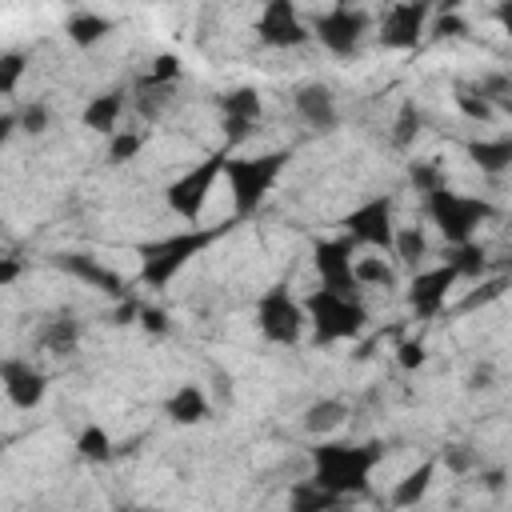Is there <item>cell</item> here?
Returning a JSON list of instances; mask_svg holds the SVG:
<instances>
[{
  "label": "cell",
  "instance_id": "1",
  "mask_svg": "<svg viewBox=\"0 0 512 512\" xmlns=\"http://www.w3.org/2000/svg\"><path fill=\"white\" fill-rule=\"evenodd\" d=\"M308 460H312V472L308 476L324 492L348 500V496H356V492L368 488L372 472L384 460V444L380 440H360V444L356 440H316L308 448Z\"/></svg>",
  "mask_w": 512,
  "mask_h": 512
},
{
  "label": "cell",
  "instance_id": "2",
  "mask_svg": "<svg viewBox=\"0 0 512 512\" xmlns=\"http://www.w3.org/2000/svg\"><path fill=\"white\" fill-rule=\"evenodd\" d=\"M232 224H216V228H204V224H192V228H180V232H168V236H156L148 244L136 248L140 256V284L144 288H168L200 252H208Z\"/></svg>",
  "mask_w": 512,
  "mask_h": 512
},
{
  "label": "cell",
  "instance_id": "3",
  "mask_svg": "<svg viewBox=\"0 0 512 512\" xmlns=\"http://www.w3.org/2000/svg\"><path fill=\"white\" fill-rule=\"evenodd\" d=\"M292 164V152L288 148H272V152H256V156H228V196H232V212L236 220L252 216L268 192L280 184L284 168Z\"/></svg>",
  "mask_w": 512,
  "mask_h": 512
},
{
  "label": "cell",
  "instance_id": "4",
  "mask_svg": "<svg viewBox=\"0 0 512 512\" xmlns=\"http://www.w3.org/2000/svg\"><path fill=\"white\" fill-rule=\"evenodd\" d=\"M424 208H428V220L436 224V232L444 236L448 248H460V244H472L480 224L496 216L492 200L484 196H468V192H456V188H436L424 196Z\"/></svg>",
  "mask_w": 512,
  "mask_h": 512
},
{
  "label": "cell",
  "instance_id": "5",
  "mask_svg": "<svg viewBox=\"0 0 512 512\" xmlns=\"http://www.w3.org/2000/svg\"><path fill=\"white\" fill-rule=\"evenodd\" d=\"M304 312H308V328L316 344H340V340H356L368 324V308L360 296H340L328 288H312L304 296Z\"/></svg>",
  "mask_w": 512,
  "mask_h": 512
},
{
  "label": "cell",
  "instance_id": "6",
  "mask_svg": "<svg viewBox=\"0 0 512 512\" xmlns=\"http://www.w3.org/2000/svg\"><path fill=\"white\" fill-rule=\"evenodd\" d=\"M224 172H228V148H216V152H208L204 160H196L192 168H184V172L164 188L168 212L180 216V220L192 228V224L204 216V208H208V200H212V192H216V184H220Z\"/></svg>",
  "mask_w": 512,
  "mask_h": 512
},
{
  "label": "cell",
  "instance_id": "7",
  "mask_svg": "<svg viewBox=\"0 0 512 512\" xmlns=\"http://www.w3.org/2000/svg\"><path fill=\"white\" fill-rule=\"evenodd\" d=\"M256 328L268 344H280V348H292L300 344L304 328H308V312H304V300L292 296L288 284H272L256 296Z\"/></svg>",
  "mask_w": 512,
  "mask_h": 512
},
{
  "label": "cell",
  "instance_id": "8",
  "mask_svg": "<svg viewBox=\"0 0 512 512\" xmlns=\"http://www.w3.org/2000/svg\"><path fill=\"white\" fill-rule=\"evenodd\" d=\"M340 228H344V236H348L352 244H360V248L392 252V240H396V228H400V224H396V204H392V196L380 192V196L360 200L352 212L340 216Z\"/></svg>",
  "mask_w": 512,
  "mask_h": 512
},
{
  "label": "cell",
  "instance_id": "9",
  "mask_svg": "<svg viewBox=\"0 0 512 512\" xmlns=\"http://www.w3.org/2000/svg\"><path fill=\"white\" fill-rule=\"evenodd\" d=\"M368 32H372V16L352 4H332L312 20V40H320L332 56H356Z\"/></svg>",
  "mask_w": 512,
  "mask_h": 512
},
{
  "label": "cell",
  "instance_id": "10",
  "mask_svg": "<svg viewBox=\"0 0 512 512\" xmlns=\"http://www.w3.org/2000/svg\"><path fill=\"white\" fill-rule=\"evenodd\" d=\"M432 28V8L424 0H400L388 4L376 20V44L392 48V52H408L424 40V32Z\"/></svg>",
  "mask_w": 512,
  "mask_h": 512
},
{
  "label": "cell",
  "instance_id": "11",
  "mask_svg": "<svg viewBox=\"0 0 512 512\" xmlns=\"http://www.w3.org/2000/svg\"><path fill=\"white\" fill-rule=\"evenodd\" d=\"M352 240L348 236H328L312 244V268L320 276V288L340 292V296H360L356 284V256H352Z\"/></svg>",
  "mask_w": 512,
  "mask_h": 512
},
{
  "label": "cell",
  "instance_id": "12",
  "mask_svg": "<svg viewBox=\"0 0 512 512\" xmlns=\"http://www.w3.org/2000/svg\"><path fill=\"white\" fill-rule=\"evenodd\" d=\"M256 40L264 48L288 52V48H300L312 40V24H304V16L292 0H268L256 16Z\"/></svg>",
  "mask_w": 512,
  "mask_h": 512
},
{
  "label": "cell",
  "instance_id": "13",
  "mask_svg": "<svg viewBox=\"0 0 512 512\" xmlns=\"http://www.w3.org/2000/svg\"><path fill=\"white\" fill-rule=\"evenodd\" d=\"M216 108H220V128H224V148L232 144H244L252 132H256V120L264 112V100L252 84H236L228 92L216 96Z\"/></svg>",
  "mask_w": 512,
  "mask_h": 512
},
{
  "label": "cell",
  "instance_id": "14",
  "mask_svg": "<svg viewBox=\"0 0 512 512\" xmlns=\"http://www.w3.org/2000/svg\"><path fill=\"white\" fill-rule=\"evenodd\" d=\"M456 268L444 260V264H436V268H420V272H412V280H408V292H404V300H408V308H412V316L416 320H432L444 304H448V292L456 288Z\"/></svg>",
  "mask_w": 512,
  "mask_h": 512
},
{
  "label": "cell",
  "instance_id": "15",
  "mask_svg": "<svg viewBox=\"0 0 512 512\" xmlns=\"http://www.w3.org/2000/svg\"><path fill=\"white\" fill-rule=\"evenodd\" d=\"M0 384H4V396L12 400V408H40L44 396H48V372L36 368L32 360L24 356H4L0 360Z\"/></svg>",
  "mask_w": 512,
  "mask_h": 512
},
{
  "label": "cell",
  "instance_id": "16",
  "mask_svg": "<svg viewBox=\"0 0 512 512\" xmlns=\"http://www.w3.org/2000/svg\"><path fill=\"white\" fill-rule=\"evenodd\" d=\"M52 264H56L64 276H72V280H80V284H88V288H96V292H104V296H112V300H124V296H128L120 272H112L108 264H100V260L88 256V252H60Z\"/></svg>",
  "mask_w": 512,
  "mask_h": 512
},
{
  "label": "cell",
  "instance_id": "17",
  "mask_svg": "<svg viewBox=\"0 0 512 512\" xmlns=\"http://www.w3.org/2000/svg\"><path fill=\"white\" fill-rule=\"evenodd\" d=\"M292 108H296V116H300L312 132H332V128L340 124L336 96H332V88H328V84H320V80L300 84V88L292 92Z\"/></svg>",
  "mask_w": 512,
  "mask_h": 512
},
{
  "label": "cell",
  "instance_id": "18",
  "mask_svg": "<svg viewBox=\"0 0 512 512\" xmlns=\"http://www.w3.org/2000/svg\"><path fill=\"white\" fill-rule=\"evenodd\" d=\"M124 108H128V92H124V88H108V92H100V96H92V100L84 104L80 124H84V128H92V132L116 136V132H120L116 124H120Z\"/></svg>",
  "mask_w": 512,
  "mask_h": 512
},
{
  "label": "cell",
  "instance_id": "19",
  "mask_svg": "<svg viewBox=\"0 0 512 512\" xmlns=\"http://www.w3.org/2000/svg\"><path fill=\"white\" fill-rule=\"evenodd\" d=\"M164 416L172 420V424H204L208 416H212V400H208V392L200 388V384H180V388H172L168 392V400H164Z\"/></svg>",
  "mask_w": 512,
  "mask_h": 512
},
{
  "label": "cell",
  "instance_id": "20",
  "mask_svg": "<svg viewBox=\"0 0 512 512\" xmlns=\"http://www.w3.org/2000/svg\"><path fill=\"white\" fill-rule=\"evenodd\" d=\"M436 472H440V460H420L416 468H408L396 484H392V508H400V512H408V508H416L424 496H428V488H432V480H436Z\"/></svg>",
  "mask_w": 512,
  "mask_h": 512
},
{
  "label": "cell",
  "instance_id": "21",
  "mask_svg": "<svg viewBox=\"0 0 512 512\" xmlns=\"http://www.w3.org/2000/svg\"><path fill=\"white\" fill-rule=\"evenodd\" d=\"M468 160L484 172V176H500L512 168V132L504 136H480L468 144Z\"/></svg>",
  "mask_w": 512,
  "mask_h": 512
},
{
  "label": "cell",
  "instance_id": "22",
  "mask_svg": "<svg viewBox=\"0 0 512 512\" xmlns=\"http://www.w3.org/2000/svg\"><path fill=\"white\" fill-rule=\"evenodd\" d=\"M344 420H348V404L340 396H320L304 408V432H312L320 440H328Z\"/></svg>",
  "mask_w": 512,
  "mask_h": 512
},
{
  "label": "cell",
  "instance_id": "23",
  "mask_svg": "<svg viewBox=\"0 0 512 512\" xmlns=\"http://www.w3.org/2000/svg\"><path fill=\"white\" fill-rule=\"evenodd\" d=\"M36 340H40L44 352H52V356H68V352H76V344H80V320H76L72 312H60V316L44 320V328H40Z\"/></svg>",
  "mask_w": 512,
  "mask_h": 512
},
{
  "label": "cell",
  "instance_id": "24",
  "mask_svg": "<svg viewBox=\"0 0 512 512\" xmlns=\"http://www.w3.org/2000/svg\"><path fill=\"white\" fill-rule=\"evenodd\" d=\"M108 32H112V20L100 16V12H72L68 24H64V36H68L76 48H92V44H100Z\"/></svg>",
  "mask_w": 512,
  "mask_h": 512
},
{
  "label": "cell",
  "instance_id": "25",
  "mask_svg": "<svg viewBox=\"0 0 512 512\" xmlns=\"http://www.w3.org/2000/svg\"><path fill=\"white\" fill-rule=\"evenodd\" d=\"M392 256H396L404 268L420 272V264H424V256H428V232H424L420 224H400V228H396V240H392Z\"/></svg>",
  "mask_w": 512,
  "mask_h": 512
},
{
  "label": "cell",
  "instance_id": "26",
  "mask_svg": "<svg viewBox=\"0 0 512 512\" xmlns=\"http://www.w3.org/2000/svg\"><path fill=\"white\" fill-rule=\"evenodd\" d=\"M336 504H340V496L324 492L312 476H304V480H296V484L288 488V512H328V508H336Z\"/></svg>",
  "mask_w": 512,
  "mask_h": 512
},
{
  "label": "cell",
  "instance_id": "27",
  "mask_svg": "<svg viewBox=\"0 0 512 512\" xmlns=\"http://www.w3.org/2000/svg\"><path fill=\"white\" fill-rule=\"evenodd\" d=\"M452 100H456L460 116H464V120H472V124H492V120H496V108H492V100H488V96H484L476 84H456Z\"/></svg>",
  "mask_w": 512,
  "mask_h": 512
},
{
  "label": "cell",
  "instance_id": "28",
  "mask_svg": "<svg viewBox=\"0 0 512 512\" xmlns=\"http://www.w3.org/2000/svg\"><path fill=\"white\" fill-rule=\"evenodd\" d=\"M76 452H80L88 464H108L112 452H116V444H112L108 428H100V424H84V428L76 432Z\"/></svg>",
  "mask_w": 512,
  "mask_h": 512
},
{
  "label": "cell",
  "instance_id": "29",
  "mask_svg": "<svg viewBox=\"0 0 512 512\" xmlns=\"http://www.w3.org/2000/svg\"><path fill=\"white\" fill-rule=\"evenodd\" d=\"M448 264L456 268L460 280H480L488 272V252L472 240V244H460V248H448Z\"/></svg>",
  "mask_w": 512,
  "mask_h": 512
},
{
  "label": "cell",
  "instance_id": "30",
  "mask_svg": "<svg viewBox=\"0 0 512 512\" xmlns=\"http://www.w3.org/2000/svg\"><path fill=\"white\" fill-rule=\"evenodd\" d=\"M356 284L360 288H396V268L384 256H356Z\"/></svg>",
  "mask_w": 512,
  "mask_h": 512
},
{
  "label": "cell",
  "instance_id": "31",
  "mask_svg": "<svg viewBox=\"0 0 512 512\" xmlns=\"http://www.w3.org/2000/svg\"><path fill=\"white\" fill-rule=\"evenodd\" d=\"M144 148V132L140 128H120L112 140H108V164H128L136 160Z\"/></svg>",
  "mask_w": 512,
  "mask_h": 512
},
{
  "label": "cell",
  "instance_id": "32",
  "mask_svg": "<svg viewBox=\"0 0 512 512\" xmlns=\"http://www.w3.org/2000/svg\"><path fill=\"white\" fill-rule=\"evenodd\" d=\"M176 80H180V56H172V52H160L152 60V68L140 76V84H152V88H172Z\"/></svg>",
  "mask_w": 512,
  "mask_h": 512
},
{
  "label": "cell",
  "instance_id": "33",
  "mask_svg": "<svg viewBox=\"0 0 512 512\" xmlns=\"http://www.w3.org/2000/svg\"><path fill=\"white\" fill-rule=\"evenodd\" d=\"M420 124H424V112L408 100L404 108H400V116H396V124H392V144L396 148H408L416 136H420Z\"/></svg>",
  "mask_w": 512,
  "mask_h": 512
},
{
  "label": "cell",
  "instance_id": "34",
  "mask_svg": "<svg viewBox=\"0 0 512 512\" xmlns=\"http://www.w3.org/2000/svg\"><path fill=\"white\" fill-rule=\"evenodd\" d=\"M408 180L416 184V192H436V188H444V172H440V164L436 160H412L408 164Z\"/></svg>",
  "mask_w": 512,
  "mask_h": 512
},
{
  "label": "cell",
  "instance_id": "35",
  "mask_svg": "<svg viewBox=\"0 0 512 512\" xmlns=\"http://www.w3.org/2000/svg\"><path fill=\"white\" fill-rule=\"evenodd\" d=\"M20 76H24V52H4L0 56V92L12 96L16 84H20Z\"/></svg>",
  "mask_w": 512,
  "mask_h": 512
},
{
  "label": "cell",
  "instance_id": "36",
  "mask_svg": "<svg viewBox=\"0 0 512 512\" xmlns=\"http://www.w3.org/2000/svg\"><path fill=\"white\" fill-rule=\"evenodd\" d=\"M440 464H444L448 472L464 476V472H472V468H476V452H472L468 444H448V448L440 452Z\"/></svg>",
  "mask_w": 512,
  "mask_h": 512
},
{
  "label": "cell",
  "instance_id": "37",
  "mask_svg": "<svg viewBox=\"0 0 512 512\" xmlns=\"http://www.w3.org/2000/svg\"><path fill=\"white\" fill-rule=\"evenodd\" d=\"M396 364H400L404 372L424 368V364H428V348H424V340H400V344H396Z\"/></svg>",
  "mask_w": 512,
  "mask_h": 512
},
{
  "label": "cell",
  "instance_id": "38",
  "mask_svg": "<svg viewBox=\"0 0 512 512\" xmlns=\"http://www.w3.org/2000/svg\"><path fill=\"white\" fill-rule=\"evenodd\" d=\"M16 120H20V128H24V132L40 136V132L48 128V108H44L40 100H32V104H24V108L16 112Z\"/></svg>",
  "mask_w": 512,
  "mask_h": 512
},
{
  "label": "cell",
  "instance_id": "39",
  "mask_svg": "<svg viewBox=\"0 0 512 512\" xmlns=\"http://www.w3.org/2000/svg\"><path fill=\"white\" fill-rule=\"evenodd\" d=\"M140 328L148 332V336H168V312H160V308H144L140 312Z\"/></svg>",
  "mask_w": 512,
  "mask_h": 512
},
{
  "label": "cell",
  "instance_id": "40",
  "mask_svg": "<svg viewBox=\"0 0 512 512\" xmlns=\"http://www.w3.org/2000/svg\"><path fill=\"white\" fill-rule=\"evenodd\" d=\"M428 32H436V36H460V32H468V24H464L456 12H440Z\"/></svg>",
  "mask_w": 512,
  "mask_h": 512
},
{
  "label": "cell",
  "instance_id": "41",
  "mask_svg": "<svg viewBox=\"0 0 512 512\" xmlns=\"http://www.w3.org/2000/svg\"><path fill=\"white\" fill-rule=\"evenodd\" d=\"M16 276H20V260H16V256H4V260H0V288H12Z\"/></svg>",
  "mask_w": 512,
  "mask_h": 512
},
{
  "label": "cell",
  "instance_id": "42",
  "mask_svg": "<svg viewBox=\"0 0 512 512\" xmlns=\"http://www.w3.org/2000/svg\"><path fill=\"white\" fill-rule=\"evenodd\" d=\"M492 16H496V24H500V28L512 36V0H500V4L492 8Z\"/></svg>",
  "mask_w": 512,
  "mask_h": 512
},
{
  "label": "cell",
  "instance_id": "43",
  "mask_svg": "<svg viewBox=\"0 0 512 512\" xmlns=\"http://www.w3.org/2000/svg\"><path fill=\"white\" fill-rule=\"evenodd\" d=\"M488 380H492V372H488V368H476V372L468 376V388H488Z\"/></svg>",
  "mask_w": 512,
  "mask_h": 512
},
{
  "label": "cell",
  "instance_id": "44",
  "mask_svg": "<svg viewBox=\"0 0 512 512\" xmlns=\"http://www.w3.org/2000/svg\"><path fill=\"white\" fill-rule=\"evenodd\" d=\"M480 480H484V488H492V492L504 488V472H496V468H492V472H480Z\"/></svg>",
  "mask_w": 512,
  "mask_h": 512
},
{
  "label": "cell",
  "instance_id": "45",
  "mask_svg": "<svg viewBox=\"0 0 512 512\" xmlns=\"http://www.w3.org/2000/svg\"><path fill=\"white\" fill-rule=\"evenodd\" d=\"M496 112H512V96H508V100H500V104H496Z\"/></svg>",
  "mask_w": 512,
  "mask_h": 512
},
{
  "label": "cell",
  "instance_id": "46",
  "mask_svg": "<svg viewBox=\"0 0 512 512\" xmlns=\"http://www.w3.org/2000/svg\"><path fill=\"white\" fill-rule=\"evenodd\" d=\"M328 512H352V504H344V500H340V504H336V508H328Z\"/></svg>",
  "mask_w": 512,
  "mask_h": 512
}]
</instances>
